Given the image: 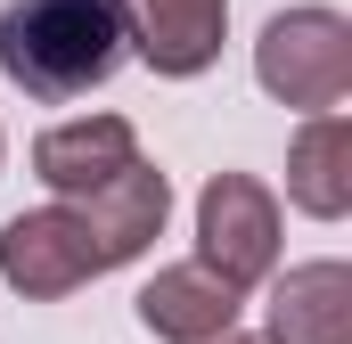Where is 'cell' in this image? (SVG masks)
Instances as JSON below:
<instances>
[{
  "label": "cell",
  "instance_id": "cell-1",
  "mask_svg": "<svg viewBox=\"0 0 352 344\" xmlns=\"http://www.w3.org/2000/svg\"><path fill=\"white\" fill-rule=\"evenodd\" d=\"M123 58H131L123 0H8L0 8V74L41 107L98 90Z\"/></svg>",
  "mask_w": 352,
  "mask_h": 344
},
{
  "label": "cell",
  "instance_id": "cell-2",
  "mask_svg": "<svg viewBox=\"0 0 352 344\" xmlns=\"http://www.w3.org/2000/svg\"><path fill=\"white\" fill-rule=\"evenodd\" d=\"M254 83L278 107L336 115L352 98V25L336 8H278L254 41Z\"/></svg>",
  "mask_w": 352,
  "mask_h": 344
},
{
  "label": "cell",
  "instance_id": "cell-3",
  "mask_svg": "<svg viewBox=\"0 0 352 344\" xmlns=\"http://www.w3.org/2000/svg\"><path fill=\"white\" fill-rule=\"evenodd\" d=\"M197 262L246 295L278 270V197H270L254 172H213L205 197H197Z\"/></svg>",
  "mask_w": 352,
  "mask_h": 344
},
{
  "label": "cell",
  "instance_id": "cell-4",
  "mask_svg": "<svg viewBox=\"0 0 352 344\" xmlns=\"http://www.w3.org/2000/svg\"><path fill=\"white\" fill-rule=\"evenodd\" d=\"M98 270H115V262H107V246H98V230H90L82 205H33V213H16L0 230V279L16 295H33V303L74 295Z\"/></svg>",
  "mask_w": 352,
  "mask_h": 344
},
{
  "label": "cell",
  "instance_id": "cell-5",
  "mask_svg": "<svg viewBox=\"0 0 352 344\" xmlns=\"http://www.w3.org/2000/svg\"><path fill=\"white\" fill-rule=\"evenodd\" d=\"M131 164H140V131L123 115H74V123H50L33 140V180L58 189L66 205L98 197L115 172H131Z\"/></svg>",
  "mask_w": 352,
  "mask_h": 344
},
{
  "label": "cell",
  "instance_id": "cell-6",
  "mask_svg": "<svg viewBox=\"0 0 352 344\" xmlns=\"http://www.w3.org/2000/svg\"><path fill=\"white\" fill-rule=\"evenodd\" d=\"M238 312H246V295H230L205 262H173L140 287V328L156 344H221L238 336Z\"/></svg>",
  "mask_w": 352,
  "mask_h": 344
},
{
  "label": "cell",
  "instance_id": "cell-7",
  "mask_svg": "<svg viewBox=\"0 0 352 344\" xmlns=\"http://www.w3.org/2000/svg\"><path fill=\"white\" fill-rule=\"evenodd\" d=\"M131 8V50L164 74L188 83L221 58V33H230V0H123Z\"/></svg>",
  "mask_w": 352,
  "mask_h": 344
},
{
  "label": "cell",
  "instance_id": "cell-8",
  "mask_svg": "<svg viewBox=\"0 0 352 344\" xmlns=\"http://www.w3.org/2000/svg\"><path fill=\"white\" fill-rule=\"evenodd\" d=\"M270 336L263 344H352V270L336 255L328 262H295L270 287Z\"/></svg>",
  "mask_w": 352,
  "mask_h": 344
},
{
  "label": "cell",
  "instance_id": "cell-9",
  "mask_svg": "<svg viewBox=\"0 0 352 344\" xmlns=\"http://www.w3.org/2000/svg\"><path fill=\"white\" fill-rule=\"evenodd\" d=\"M82 213H90V230H98V246H107V262L123 270V262H140L156 238H164L173 180H164L156 164H131V172H115L98 197H82Z\"/></svg>",
  "mask_w": 352,
  "mask_h": 344
},
{
  "label": "cell",
  "instance_id": "cell-10",
  "mask_svg": "<svg viewBox=\"0 0 352 344\" xmlns=\"http://www.w3.org/2000/svg\"><path fill=\"white\" fill-rule=\"evenodd\" d=\"M287 197L311 222H344L352 213V123L344 115H311L287 148Z\"/></svg>",
  "mask_w": 352,
  "mask_h": 344
},
{
  "label": "cell",
  "instance_id": "cell-11",
  "mask_svg": "<svg viewBox=\"0 0 352 344\" xmlns=\"http://www.w3.org/2000/svg\"><path fill=\"white\" fill-rule=\"evenodd\" d=\"M221 344H263V336H221Z\"/></svg>",
  "mask_w": 352,
  "mask_h": 344
}]
</instances>
